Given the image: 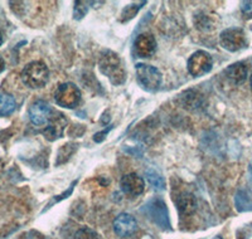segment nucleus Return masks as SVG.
Listing matches in <instances>:
<instances>
[{
  "label": "nucleus",
  "instance_id": "9b49d317",
  "mask_svg": "<svg viewBox=\"0 0 252 239\" xmlns=\"http://www.w3.org/2000/svg\"><path fill=\"white\" fill-rule=\"evenodd\" d=\"M67 126V120L66 117L63 116L62 114H58V112H55L53 117L49 121L48 126L44 130V135L48 140L53 141V140L60 139L63 135V131H64V127Z\"/></svg>",
  "mask_w": 252,
  "mask_h": 239
},
{
  "label": "nucleus",
  "instance_id": "f257e3e1",
  "mask_svg": "<svg viewBox=\"0 0 252 239\" xmlns=\"http://www.w3.org/2000/svg\"><path fill=\"white\" fill-rule=\"evenodd\" d=\"M101 73L105 74L112 85L120 86L125 82L126 72L124 68V63L118 54L111 51H106L101 56L98 60Z\"/></svg>",
  "mask_w": 252,
  "mask_h": 239
},
{
  "label": "nucleus",
  "instance_id": "aec40b11",
  "mask_svg": "<svg viewBox=\"0 0 252 239\" xmlns=\"http://www.w3.org/2000/svg\"><path fill=\"white\" fill-rule=\"evenodd\" d=\"M241 10L246 15V18H252V1H242Z\"/></svg>",
  "mask_w": 252,
  "mask_h": 239
},
{
  "label": "nucleus",
  "instance_id": "a211bd4d",
  "mask_svg": "<svg viewBox=\"0 0 252 239\" xmlns=\"http://www.w3.org/2000/svg\"><path fill=\"white\" fill-rule=\"evenodd\" d=\"M75 239H100L98 234L90 228H81L80 231L76 233Z\"/></svg>",
  "mask_w": 252,
  "mask_h": 239
},
{
  "label": "nucleus",
  "instance_id": "6ab92c4d",
  "mask_svg": "<svg viewBox=\"0 0 252 239\" xmlns=\"http://www.w3.org/2000/svg\"><path fill=\"white\" fill-rule=\"evenodd\" d=\"M87 4L86 1H75V8H73V17L75 19H81L83 15L87 13Z\"/></svg>",
  "mask_w": 252,
  "mask_h": 239
},
{
  "label": "nucleus",
  "instance_id": "9d476101",
  "mask_svg": "<svg viewBox=\"0 0 252 239\" xmlns=\"http://www.w3.org/2000/svg\"><path fill=\"white\" fill-rule=\"evenodd\" d=\"M136 228H138L136 220H135L134 216L127 213H121L114 222L115 232L120 237L131 236L132 233H135Z\"/></svg>",
  "mask_w": 252,
  "mask_h": 239
},
{
  "label": "nucleus",
  "instance_id": "b1692460",
  "mask_svg": "<svg viewBox=\"0 0 252 239\" xmlns=\"http://www.w3.org/2000/svg\"><path fill=\"white\" fill-rule=\"evenodd\" d=\"M250 83H251V89H252V76H251V78H250Z\"/></svg>",
  "mask_w": 252,
  "mask_h": 239
},
{
  "label": "nucleus",
  "instance_id": "39448f33",
  "mask_svg": "<svg viewBox=\"0 0 252 239\" xmlns=\"http://www.w3.org/2000/svg\"><path fill=\"white\" fill-rule=\"evenodd\" d=\"M220 46L229 52H237L240 49L245 48L247 44L246 34L242 29L238 28H229L224 29L220 33Z\"/></svg>",
  "mask_w": 252,
  "mask_h": 239
},
{
  "label": "nucleus",
  "instance_id": "f3484780",
  "mask_svg": "<svg viewBox=\"0 0 252 239\" xmlns=\"http://www.w3.org/2000/svg\"><path fill=\"white\" fill-rule=\"evenodd\" d=\"M146 1H140V3H135V4H131V5H127L125 9L123 10V13H121V22H127V20L131 19L134 15H136V13H138L139 9L141 8V5H145Z\"/></svg>",
  "mask_w": 252,
  "mask_h": 239
},
{
  "label": "nucleus",
  "instance_id": "20e7f679",
  "mask_svg": "<svg viewBox=\"0 0 252 239\" xmlns=\"http://www.w3.org/2000/svg\"><path fill=\"white\" fill-rule=\"evenodd\" d=\"M55 100L61 107L73 108L80 103L81 91L73 83H62L56 90Z\"/></svg>",
  "mask_w": 252,
  "mask_h": 239
},
{
  "label": "nucleus",
  "instance_id": "6e6552de",
  "mask_svg": "<svg viewBox=\"0 0 252 239\" xmlns=\"http://www.w3.org/2000/svg\"><path fill=\"white\" fill-rule=\"evenodd\" d=\"M135 53L138 54L140 58H149L154 54L157 49V42L155 38L149 33H143L138 35L134 43Z\"/></svg>",
  "mask_w": 252,
  "mask_h": 239
},
{
  "label": "nucleus",
  "instance_id": "0eeeda50",
  "mask_svg": "<svg viewBox=\"0 0 252 239\" xmlns=\"http://www.w3.org/2000/svg\"><path fill=\"white\" fill-rule=\"evenodd\" d=\"M53 115H55V111L46 101L38 100L34 103H32L29 107V119L32 123L35 126H43L49 123Z\"/></svg>",
  "mask_w": 252,
  "mask_h": 239
},
{
  "label": "nucleus",
  "instance_id": "412c9836",
  "mask_svg": "<svg viewBox=\"0 0 252 239\" xmlns=\"http://www.w3.org/2000/svg\"><path fill=\"white\" fill-rule=\"evenodd\" d=\"M4 67H5V63H4V60L0 57V73L4 71Z\"/></svg>",
  "mask_w": 252,
  "mask_h": 239
},
{
  "label": "nucleus",
  "instance_id": "f03ea898",
  "mask_svg": "<svg viewBox=\"0 0 252 239\" xmlns=\"http://www.w3.org/2000/svg\"><path fill=\"white\" fill-rule=\"evenodd\" d=\"M49 78L48 67L40 60L28 63L22 71V81L29 89H43Z\"/></svg>",
  "mask_w": 252,
  "mask_h": 239
},
{
  "label": "nucleus",
  "instance_id": "f8f14e48",
  "mask_svg": "<svg viewBox=\"0 0 252 239\" xmlns=\"http://www.w3.org/2000/svg\"><path fill=\"white\" fill-rule=\"evenodd\" d=\"M226 76L233 85H242L247 78V68L244 63H235L226 69Z\"/></svg>",
  "mask_w": 252,
  "mask_h": 239
},
{
  "label": "nucleus",
  "instance_id": "a878e982",
  "mask_svg": "<svg viewBox=\"0 0 252 239\" xmlns=\"http://www.w3.org/2000/svg\"><path fill=\"white\" fill-rule=\"evenodd\" d=\"M44 239H48V238H44Z\"/></svg>",
  "mask_w": 252,
  "mask_h": 239
},
{
  "label": "nucleus",
  "instance_id": "7ed1b4c3",
  "mask_svg": "<svg viewBox=\"0 0 252 239\" xmlns=\"http://www.w3.org/2000/svg\"><path fill=\"white\" fill-rule=\"evenodd\" d=\"M136 76L141 87L150 92L158 91L163 82V77L159 69L144 63L136 64Z\"/></svg>",
  "mask_w": 252,
  "mask_h": 239
},
{
  "label": "nucleus",
  "instance_id": "4be33fe9",
  "mask_svg": "<svg viewBox=\"0 0 252 239\" xmlns=\"http://www.w3.org/2000/svg\"><path fill=\"white\" fill-rule=\"evenodd\" d=\"M1 43H3V37H1V33H0V46H1Z\"/></svg>",
  "mask_w": 252,
  "mask_h": 239
},
{
  "label": "nucleus",
  "instance_id": "1a4fd4ad",
  "mask_svg": "<svg viewBox=\"0 0 252 239\" xmlns=\"http://www.w3.org/2000/svg\"><path fill=\"white\" fill-rule=\"evenodd\" d=\"M120 186L123 189L124 193L136 197L144 193L145 189V182H144L143 178H140L138 174H127L125 177H123L120 181Z\"/></svg>",
  "mask_w": 252,
  "mask_h": 239
},
{
  "label": "nucleus",
  "instance_id": "2eb2a0df",
  "mask_svg": "<svg viewBox=\"0 0 252 239\" xmlns=\"http://www.w3.org/2000/svg\"><path fill=\"white\" fill-rule=\"evenodd\" d=\"M146 178H148L149 182L152 184V186H154L157 190H164L165 182H164V179L158 171H155L154 169H149V170L146 171Z\"/></svg>",
  "mask_w": 252,
  "mask_h": 239
},
{
  "label": "nucleus",
  "instance_id": "393cba45",
  "mask_svg": "<svg viewBox=\"0 0 252 239\" xmlns=\"http://www.w3.org/2000/svg\"><path fill=\"white\" fill-rule=\"evenodd\" d=\"M213 239H222V238H220V237H216V238H213Z\"/></svg>",
  "mask_w": 252,
  "mask_h": 239
},
{
  "label": "nucleus",
  "instance_id": "ddd939ff",
  "mask_svg": "<svg viewBox=\"0 0 252 239\" xmlns=\"http://www.w3.org/2000/svg\"><path fill=\"white\" fill-rule=\"evenodd\" d=\"M195 197L190 193H182L177 198V207L183 214H192L195 210Z\"/></svg>",
  "mask_w": 252,
  "mask_h": 239
},
{
  "label": "nucleus",
  "instance_id": "423d86ee",
  "mask_svg": "<svg viewBox=\"0 0 252 239\" xmlns=\"http://www.w3.org/2000/svg\"><path fill=\"white\" fill-rule=\"evenodd\" d=\"M212 66L213 60L211 57V54L204 51L195 52L188 60V71L194 77L207 74L212 69Z\"/></svg>",
  "mask_w": 252,
  "mask_h": 239
},
{
  "label": "nucleus",
  "instance_id": "dca6fc26",
  "mask_svg": "<svg viewBox=\"0 0 252 239\" xmlns=\"http://www.w3.org/2000/svg\"><path fill=\"white\" fill-rule=\"evenodd\" d=\"M195 26H197V28L199 29V30H204V31H208L209 29H213L215 27H213V23H212V18L209 17L207 13H199V14L195 17Z\"/></svg>",
  "mask_w": 252,
  "mask_h": 239
},
{
  "label": "nucleus",
  "instance_id": "5701e85b",
  "mask_svg": "<svg viewBox=\"0 0 252 239\" xmlns=\"http://www.w3.org/2000/svg\"><path fill=\"white\" fill-rule=\"evenodd\" d=\"M250 173H251V175H252V161H251V164H250Z\"/></svg>",
  "mask_w": 252,
  "mask_h": 239
},
{
  "label": "nucleus",
  "instance_id": "4468645a",
  "mask_svg": "<svg viewBox=\"0 0 252 239\" xmlns=\"http://www.w3.org/2000/svg\"><path fill=\"white\" fill-rule=\"evenodd\" d=\"M15 110V100L12 94L0 93V116H8Z\"/></svg>",
  "mask_w": 252,
  "mask_h": 239
}]
</instances>
